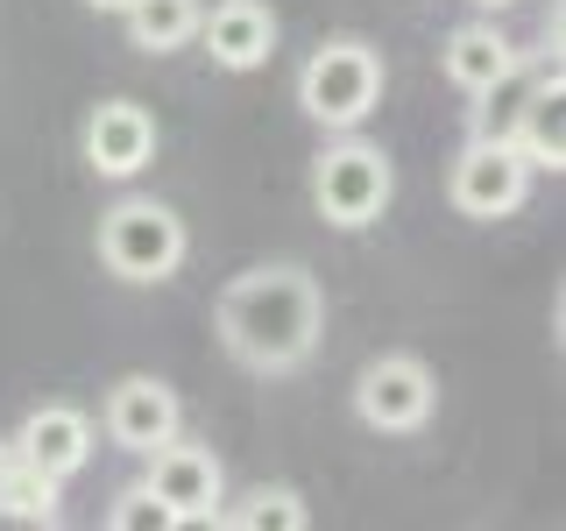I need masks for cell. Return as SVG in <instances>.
<instances>
[{
  "label": "cell",
  "mask_w": 566,
  "mask_h": 531,
  "mask_svg": "<svg viewBox=\"0 0 566 531\" xmlns=\"http://www.w3.org/2000/svg\"><path fill=\"white\" fill-rule=\"evenodd\" d=\"M99 425H106V439H114L120 454L142 460V454L164 447V439L185 433V404H177V389L164 376H120L114 389H106Z\"/></svg>",
  "instance_id": "7"
},
{
  "label": "cell",
  "mask_w": 566,
  "mask_h": 531,
  "mask_svg": "<svg viewBox=\"0 0 566 531\" xmlns=\"http://www.w3.org/2000/svg\"><path fill=\"white\" fill-rule=\"evenodd\" d=\"M220 524H234V531H305L312 510H305V496H297V489L262 482V489H248L234 510H220Z\"/></svg>",
  "instance_id": "15"
},
{
  "label": "cell",
  "mask_w": 566,
  "mask_h": 531,
  "mask_svg": "<svg viewBox=\"0 0 566 531\" xmlns=\"http://www.w3.org/2000/svg\"><path fill=\"white\" fill-rule=\"evenodd\" d=\"M199 43L220 71H262L276 58V14L262 0H212L199 8Z\"/></svg>",
  "instance_id": "9"
},
{
  "label": "cell",
  "mask_w": 566,
  "mask_h": 531,
  "mask_svg": "<svg viewBox=\"0 0 566 531\" xmlns=\"http://www.w3.org/2000/svg\"><path fill=\"white\" fill-rule=\"evenodd\" d=\"M85 8H99V14H120V8H128V0H85Z\"/></svg>",
  "instance_id": "18"
},
{
  "label": "cell",
  "mask_w": 566,
  "mask_h": 531,
  "mask_svg": "<svg viewBox=\"0 0 566 531\" xmlns=\"http://www.w3.org/2000/svg\"><path fill=\"white\" fill-rule=\"evenodd\" d=\"M474 8H510V0H474Z\"/></svg>",
  "instance_id": "20"
},
{
  "label": "cell",
  "mask_w": 566,
  "mask_h": 531,
  "mask_svg": "<svg viewBox=\"0 0 566 531\" xmlns=\"http://www.w3.org/2000/svg\"><path fill=\"white\" fill-rule=\"evenodd\" d=\"M57 475L29 468V460H14L8 475H0V518L8 524H57Z\"/></svg>",
  "instance_id": "16"
},
{
  "label": "cell",
  "mask_w": 566,
  "mask_h": 531,
  "mask_svg": "<svg viewBox=\"0 0 566 531\" xmlns=\"http://www.w3.org/2000/svg\"><path fill=\"white\" fill-rule=\"evenodd\" d=\"M439 404V383L418 354H376V362L354 376V418L368 433H418Z\"/></svg>",
  "instance_id": "6"
},
{
  "label": "cell",
  "mask_w": 566,
  "mask_h": 531,
  "mask_svg": "<svg viewBox=\"0 0 566 531\" xmlns=\"http://www.w3.org/2000/svg\"><path fill=\"white\" fill-rule=\"evenodd\" d=\"M85 164H93L99 177H135L142 164L156 156V121H149V106H135V100H99L93 106V121H85Z\"/></svg>",
  "instance_id": "11"
},
{
  "label": "cell",
  "mask_w": 566,
  "mask_h": 531,
  "mask_svg": "<svg viewBox=\"0 0 566 531\" xmlns=\"http://www.w3.org/2000/svg\"><path fill=\"white\" fill-rule=\"evenodd\" d=\"M14 468V447H8V439H0V475H8Z\"/></svg>",
  "instance_id": "19"
},
{
  "label": "cell",
  "mask_w": 566,
  "mask_h": 531,
  "mask_svg": "<svg viewBox=\"0 0 566 531\" xmlns=\"http://www.w3.org/2000/svg\"><path fill=\"white\" fill-rule=\"evenodd\" d=\"M185 256H191V235L164 199H120L99 212V262L120 283H164L177 277Z\"/></svg>",
  "instance_id": "3"
},
{
  "label": "cell",
  "mask_w": 566,
  "mask_h": 531,
  "mask_svg": "<svg viewBox=\"0 0 566 531\" xmlns=\"http://www.w3.org/2000/svg\"><path fill=\"white\" fill-rule=\"evenodd\" d=\"M382 79L389 71H382L376 43H361V35H326L305 58V71H297V106H305L318 128L347 135L382 106Z\"/></svg>",
  "instance_id": "2"
},
{
  "label": "cell",
  "mask_w": 566,
  "mask_h": 531,
  "mask_svg": "<svg viewBox=\"0 0 566 531\" xmlns=\"http://www.w3.org/2000/svg\"><path fill=\"white\" fill-rule=\"evenodd\" d=\"M447 199H453V212H468V220H510V212L531 199V164H524V149H517L510 135L482 128L468 149L453 156Z\"/></svg>",
  "instance_id": "5"
},
{
  "label": "cell",
  "mask_w": 566,
  "mask_h": 531,
  "mask_svg": "<svg viewBox=\"0 0 566 531\" xmlns=\"http://www.w3.org/2000/svg\"><path fill=\"white\" fill-rule=\"evenodd\" d=\"M510 142L524 149L531 170H566V121H559V64L531 85V100L510 121Z\"/></svg>",
  "instance_id": "13"
},
{
  "label": "cell",
  "mask_w": 566,
  "mask_h": 531,
  "mask_svg": "<svg viewBox=\"0 0 566 531\" xmlns=\"http://www.w3.org/2000/svg\"><path fill=\"white\" fill-rule=\"evenodd\" d=\"M120 22H128V43L135 50L164 58V50H185L191 35H199V0H128Z\"/></svg>",
  "instance_id": "14"
},
{
  "label": "cell",
  "mask_w": 566,
  "mask_h": 531,
  "mask_svg": "<svg viewBox=\"0 0 566 531\" xmlns=\"http://www.w3.org/2000/svg\"><path fill=\"white\" fill-rule=\"evenodd\" d=\"M389 191H397V170H389V156L376 149V142H361V135H340L333 149H318V164H312V206H318V220L326 227H368V220H382V206H389Z\"/></svg>",
  "instance_id": "4"
},
{
  "label": "cell",
  "mask_w": 566,
  "mask_h": 531,
  "mask_svg": "<svg viewBox=\"0 0 566 531\" xmlns=\"http://www.w3.org/2000/svg\"><path fill=\"white\" fill-rule=\"evenodd\" d=\"M106 524H114V531H185V524H177V510H170L149 482L120 489L114 503H106Z\"/></svg>",
  "instance_id": "17"
},
{
  "label": "cell",
  "mask_w": 566,
  "mask_h": 531,
  "mask_svg": "<svg viewBox=\"0 0 566 531\" xmlns=\"http://www.w3.org/2000/svg\"><path fill=\"white\" fill-rule=\"evenodd\" d=\"M149 460V482L164 503L177 510V524H220V503H227V475H220V460H212V447H191V439H164L156 454H142Z\"/></svg>",
  "instance_id": "8"
},
{
  "label": "cell",
  "mask_w": 566,
  "mask_h": 531,
  "mask_svg": "<svg viewBox=\"0 0 566 531\" xmlns=\"http://www.w3.org/2000/svg\"><path fill=\"white\" fill-rule=\"evenodd\" d=\"M439 71H447V79H453L468 100H495L510 79H517V50H510L503 29L468 22V29L447 35V50H439Z\"/></svg>",
  "instance_id": "12"
},
{
  "label": "cell",
  "mask_w": 566,
  "mask_h": 531,
  "mask_svg": "<svg viewBox=\"0 0 566 531\" xmlns=\"http://www.w3.org/2000/svg\"><path fill=\"white\" fill-rule=\"evenodd\" d=\"M8 447H14V460H29V468H43V475H57V482H71V475L93 460V418H85L78 404H35Z\"/></svg>",
  "instance_id": "10"
},
{
  "label": "cell",
  "mask_w": 566,
  "mask_h": 531,
  "mask_svg": "<svg viewBox=\"0 0 566 531\" xmlns=\"http://www.w3.org/2000/svg\"><path fill=\"white\" fill-rule=\"evenodd\" d=\"M212 326L248 376H291L326 341V291L305 262H262V270H241L220 291Z\"/></svg>",
  "instance_id": "1"
}]
</instances>
